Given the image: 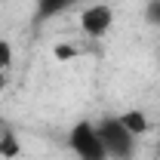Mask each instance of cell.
Returning <instances> with one entry per match:
<instances>
[{"label":"cell","instance_id":"1","mask_svg":"<svg viewBox=\"0 0 160 160\" xmlns=\"http://www.w3.org/2000/svg\"><path fill=\"white\" fill-rule=\"evenodd\" d=\"M96 129H99V136H102V145H105L108 160H129L136 154V136L120 123L117 114L102 117L99 123H96Z\"/></svg>","mask_w":160,"mask_h":160},{"label":"cell","instance_id":"2","mask_svg":"<svg viewBox=\"0 0 160 160\" xmlns=\"http://www.w3.org/2000/svg\"><path fill=\"white\" fill-rule=\"evenodd\" d=\"M68 148H71V154L77 160H108L102 136L92 120H77L68 129Z\"/></svg>","mask_w":160,"mask_h":160},{"label":"cell","instance_id":"3","mask_svg":"<svg viewBox=\"0 0 160 160\" xmlns=\"http://www.w3.org/2000/svg\"><path fill=\"white\" fill-rule=\"evenodd\" d=\"M114 28V6L111 3H86L80 9V31L89 40H102Z\"/></svg>","mask_w":160,"mask_h":160},{"label":"cell","instance_id":"4","mask_svg":"<svg viewBox=\"0 0 160 160\" xmlns=\"http://www.w3.org/2000/svg\"><path fill=\"white\" fill-rule=\"evenodd\" d=\"M117 117H120V123H123V126H126V129H129L136 139L148 132V117L142 114L139 108H129V111H123V114H117Z\"/></svg>","mask_w":160,"mask_h":160},{"label":"cell","instance_id":"5","mask_svg":"<svg viewBox=\"0 0 160 160\" xmlns=\"http://www.w3.org/2000/svg\"><path fill=\"white\" fill-rule=\"evenodd\" d=\"M19 154H22V142H19V136H16V129L6 126L3 136H0V157L3 160H16Z\"/></svg>","mask_w":160,"mask_h":160},{"label":"cell","instance_id":"6","mask_svg":"<svg viewBox=\"0 0 160 160\" xmlns=\"http://www.w3.org/2000/svg\"><path fill=\"white\" fill-rule=\"evenodd\" d=\"M68 3H74V0H40V16H52V12L65 9Z\"/></svg>","mask_w":160,"mask_h":160},{"label":"cell","instance_id":"7","mask_svg":"<svg viewBox=\"0 0 160 160\" xmlns=\"http://www.w3.org/2000/svg\"><path fill=\"white\" fill-rule=\"evenodd\" d=\"M9 65H12V43L6 37H0V68L9 71Z\"/></svg>","mask_w":160,"mask_h":160},{"label":"cell","instance_id":"8","mask_svg":"<svg viewBox=\"0 0 160 160\" xmlns=\"http://www.w3.org/2000/svg\"><path fill=\"white\" fill-rule=\"evenodd\" d=\"M6 83H9V74H6V68H0V92L6 89Z\"/></svg>","mask_w":160,"mask_h":160},{"label":"cell","instance_id":"9","mask_svg":"<svg viewBox=\"0 0 160 160\" xmlns=\"http://www.w3.org/2000/svg\"><path fill=\"white\" fill-rule=\"evenodd\" d=\"M154 22H160V3H151V12H148Z\"/></svg>","mask_w":160,"mask_h":160},{"label":"cell","instance_id":"10","mask_svg":"<svg viewBox=\"0 0 160 160\" xmlns=\"http://www.w3.org/2000/svg\"><path fill=\"white\" fill-rule=\"evenodd\" d=\"M6 126H9V123H0V136H3V129H6Z\"/></svg>","mask_w":160,"mask_h":160}]
</instances>
